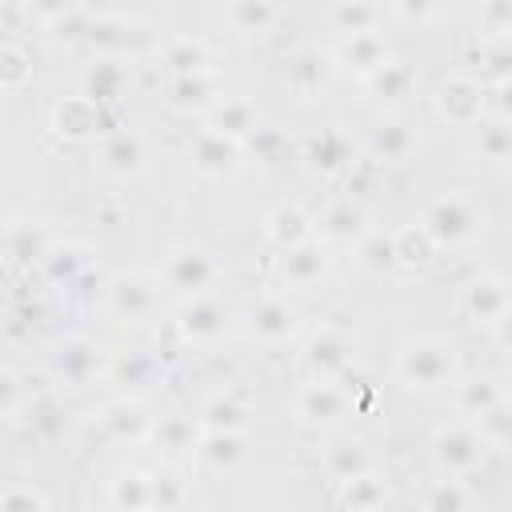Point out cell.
Returning <instances> with one entry per match:
<instances>
[{"label":"cell","mask_w":512,"mask_h":512,"mask_svg":"<svg viewBox=\"0 0 512 512\" xmlns=\"http://www.w3.org/2000/svg\"><path fill=\"white\" fill-rule=\"evenodd\" d=\"M424 232L436 240V244H460V240H468L472 232H476V224H480V216H476V208L464 200V196H444V200H436L428 212H424Z\"/></svg>","instance_id":"6da1fadb"},{"label":"cell","mask_w":512,"mask_h":512,"mask_svg":"<svg viewBox=\"0 0 512 512\" xmlns=\"http://www.w3.org/2000/svg\"><path fill=\"white\" fill-rule=\"evenodd\" d=\"M452 348L448 344H436V340H424V344H412L404 348L400 356V376L412 384V388H436L452 376Z\"/></svg>","instance_id":"7a4b0ae2"},{"label":"cell","mask_w":512,"mask_h":512,"mask_svg":"<svg viewBox=\"0 0 512 512\" xmlns=\"http://www.w3.org/2000/svg\"><path fill=\"white\" fill-rule=\"evenodd\" d=\"M176 324H180V332L188 340H216L224 332V324H228V312H224V304H216L208 296H192L180 308V320Z\"/></svg>","instance_id":"3957f363"},{"label":"cell","mask_w":512,"mask_h":512,"mask_svg":"<svg viewBox=\"0 0 512 512\" xmlns=\"http://www.w3.org/2000/svg\"><path fill=\"white\" fill-rule=\"evenodd\" d=\"M480 456H484L480 436H472V432H464V428H448V432L436 436V460H440V468H448L452 476H456V472H472V468L480 464Z\"/></svg>","instance_id":"277c9868"},{"label":"cell","mask_w":512,"mask_h":512,"mask_svg":"<svg viewBox=\"0 0 512 512\" xmlns=\"http://www.w3.org/2000/svg\"><path fill=\"white\" fill-rule=\"evenodd\" d=\"M212 276H216V268H212V260L204 256V252H176L168 264H164V280L172 284V288H180V292H200V288H208L212 284Z\"/></svg>","instance_id":"5b68a950"},{"label":"cell","mask_w":512,"mask_h":512,"mask_svg":"<svg viewBox=\"0 0 512 512\" xmlns=\"http://www.w3.org/2000/svg\"><path fill=\"white\" fill-rule=\"evenodd\" d=\"M464 304H468L472 320L496 324V320H500V316L512 308V292H508L500 280H492V276H480V280H472V284H468V296H464Z\"/></svg>","instance_id":"8992f818"},{"label":"cell","mask_w":512,"mask_h":512,"mask_svg":"<svg viewBox=\"0 0 512 512\" xmlns=\"http://www.w3.org/2000/svg\"><path fill=\"white\" fill-rule=\"evenodd\" d=\"M236 156H240V148H236V140L232 136H220V132H200L196 136V144H192V160H196V168H204V172H228V168H236Z\"/></svg>","instance_id":"52a82bcc"},{"label":"cell","mask_w":512,"mask_h":512,"mask_svg":"<svg viewBox=\"0 0 512 512\" xmlns=\"http://www.w3.org/2000/svg\"><path fill=\"white\" fill-rule=\"evenodd\" d=\"M324 264H328L324 252H320V244H312V240L292 244V248H284V256H280V272H284L288 284H312V280H320Z\"/></svg>","instance_id":"ba28073f"},{"label":"cell","mask_w":512,"mask_h":512,"mask_svg":"<svg viewBox=\"0 0 512 512\" xmlns=\"http://www.w3.org/2000/svg\"><path fill=\"white\" fill-rule=\"evenodd\" d=\"M152 304H156V288H152L148 276H120V280L112 284V308H116L120 316L136 320V316L152 312Z\"/></svg>","instance_id":"9c48e42d"},{"label":"cell","mask_w":512,"mask_h":512,"mask_svg":"<svg viewBox=\"0 0 512 512\" xmlns=\"http://www.w3.org/2000/svg\"><path fill=\"white\" fill-rule=\"evenodd\" d=\"M248 328H252V336H260V340H284V336H292V328H296V312H292L284 300H260V304L252 308V316H248Z\"/></svg>","instance_id":"30bf717a"},{"label":"cell","mask_w":512,"mask_h":512,"mask_svg":"<svg viewBox=\"0 0 512 512\" xmlns=\"http://www.w3.org/2000/svg\"><path fill=\"white\" fill-rule=\"evenodd\" d=\"M440 112L448 116V120H456V124H480V88L476 84H468V80H456V84H444L440 88Z\"/></svg>","instance_id":"8fae6325"},{"label":"cell","mask_w":512,"mask_h":512,"mask_svg":"<svg viewBox=\"0 0 512 512\" xmlns=\"http://www.w3.org/2000/svg\"><path fill=\"white\" fill-rule=\"evenodd\" d=\"M140 160H144V148H140V140H136L132 132H116V136H108L104 148H100V164H104L112 176H132V172H140Z\"/></svg>","instance_id":"7c38bea8"},{"label":"cell","mask_w":512,"mask_h":512,"mask_svg":"<svg viewBox=\"0 0 512 512\" xmlns=\"http://www.w3.org/2000/svg\"><path fill=\"white\" fill-rule=\"evenodd\" d=\"M344 412V392L332 388V384H308L300 392V416L312 420V424H328Z\"/></svg>","instance_id":"4fadbf2b"},{"label":"cell","mask_w":512,"mask_h":512,"mask_svg":"<svg viewBox=\"0 0 512 512\" xmlns=\"http://www.w3.org/2000/svg\"><path fill=\"white\" fill-rule=\"evenodd\" d=\"M340 60H348L352 68H360V72H376V68H384L388 64V52H384V40L376 36V32H360V36H348L344 44H340Z\"/></svg>","instance_id":"5bb4252c"},{"label":"cell","mask_w":512,"mask_h":512,"mask_svg":"<svg viewBox=\"0 0 512 512\" xmlns=\"http://www.w3.org/2000/svg\"><path fill=\"white\" fill-rule=\"evenodd\" d=\"M252 128H256V104H248V100H220L212 108V132L236 140V136H244Z\"/></svg>","instance_id":"9a60e30c"},{"label":"cell","mask_w":512,"mask_h":512,"mask_svg":"<svg viewBox=\"0 0 512 512\" xmlns=\"http://www.w3.org/2000/svg\"><path fill=\"white\" fill-rule=\"evenodd\" d=\"M92 368H96V348H92L88 340H68V344L56 348V372H60L64 380L80 384V380L92 376Z\"/></svg>","instance_id":"2e32d148"},{"label":"cell","mask_w":512,"mask_h":512,"mask_svg":"<svg viewBox=\"0 0 512 512\" xmlns=\"http://www.w3.org/2000/svg\"><path fill=\"white\" fill-rule=\"evenodd\" d=\"M476 148L484 160H512V120H484L476 124Z\"/></svg>","instance_id":"e0dca14e"},{"label":"cell","mask_w":512,"mask_h":512,"mask_svg":"<svg viewBox=\"0 0 512 512\" xmlns=\"http://www.w3.org/2000/svg\"><path fill=\"white\" fill-rule=\"evenodd\" d=\"M308 364L320 372V376H332L348 364V344L336 336V332H320L312 344H308Z\"/></svg>","instance_id":"ac0fdd59"},{"label":"cell","mask_w":512,"mask_h":512,"mask_svg":"<svg viewBox=\"0 0 512 512\" xmlns=\"http://www.w3.org/2000/svg\"><path fill=\"white\" fill-rule=\"evenodd\" d=\"M392 240H396V264H424L436 248V240L424 232V224H408V228L392 232Z\"/></svg>","instance_id":"d6986e66"},{"label":"cell","mask_w":512,"mask_h":512,"mask_svg":"<svg viewBox=\"0 0 512 512\" xmlns=\"http://www.w3.org/2000/svg\"><path fill=\"white\" fill-rule=\"evenodd\" d=\"M372 148H376V156H384V160H404L412 148H416V132L412 128H404V124H380L376 128V136H372Z\"/></svg>","instance_id":"ffe728a7"},{"label":"cell","mask_w":512,"mask_h":512,"mask_svg":"<svg viewBox=\"0 0 512 512\" xmlns=\"http://www.w3.org/2000/svg\"><path fill=\"white\" fill-rule=\"evenodd\" d=\"M412 84H416V76H412L408 64H384V68H376V72L368 76V88H372L376 96H388V100L408 96Z\"/></svg>","instance_id":"44dd1931"},{"label":"cell","mask_w":512,"mask_h":512,"mask_svg":"<svg viewBox=\"0 0 512 512\" xmlns=\"http://www.w3.org/2000/svg\"><path fill=\"white\" fill-rule=\"evenodd\" d=\"M268 232L276 244L292 248V244H304L308 240V216L300 208H276L272 220H268Z\"/></svg>","instance_id":"7402d4cb"},{"label":"cell","mask_w":512,"mask_h":512,"mask_svg":"<svg viewBox=\"0 0 512 512\" xmlns=\"http://www.w3.org/2000/svg\"><path fill=\"white\" fill-rule=\"evenodd\" d=\"M320 228H324V236H332V240L364 236V212H360V208H352V204H336V208H328V212H324Z\"/></svg>","instance_id":"603a6c76"},{"label":"cell","mask_w":512,"mask_h":512,"mask_svg":"<svg viewBox=\"0 0 512 512\" xmlns=\"http://www.w3.org/2000/svg\"><path fill=\"white\" fill-rule=\"evenodd\" d=\"M104 428H108L112 436H120V440L144 436V432H148V416H144L140 404H112V408L104 412Z\"/></svg>","instance_id":"cb8c5ba5"},{"label":"cell","mask_w":512,"mask_h":512,"mask_svg":"<svg viewBox=\"0 0 512 512\" xmlns=\"http://www.w3.org/2000/svg\"><path fill=\"white\" fill-rule=\"evenodd\" d=\"M344 504H348L352 512H380V504H384V484L364 472V476H356V480L344 484Z\"/></svg>","instance_id":"d4e9b609"},{"label":"cell","mask_w":512,"mask_h":512,"mask_svg":"<svg viewBox=\"0 0 512 512\" xmlns=\"http://www.w3.org/2000/svg\"><path fill=\"white\" fill-rule=\"evenodd\" d=\"M328 472L348 484V480H356V476L368 472V452H364L360 444H336V448L328 452Z\"/></svg>","instance_id":"484cf974"},{"label":"cell","mask_w":512,"mask_h":512,"mask_svg":"<svg viewBox=\"0 0 512 512\" xmlns=\"http://www.w3.org/2000/svg\"><path fill=\"white\" fill-rule=\"evenodd\" d=\"M112 504H116L120 512H144V508H152V488H148V480H144V476H120V480L112 484Z\"/></svg>","instance_id":"4316f807"},{"label":"cell","mask_w":512,"mask_h":512,"mask_svg":"<svg viewBox=\"0 0 512 512\" xmlns=\"http://www.w3.org/2000/svg\"><path fill=\"white\" fill-rule=\"evenodd\" d=\"M504 396H500V388L492 384V380H468V384H460V392H456V404L464 408V412H472V416H484L488 408H496Z\"/></svg>","instance_id":"83f0119b"},{"label":"cell","mask_w":512,"mask_h":512,"mask_svg":"<svg viewBox=\"0 0 512 512\" xmlns=\"http://www.w3.org/2000/svg\"><path fill=\"white\" fill-rule=\"evenodd\" d=\"M204 420H208V432H236V428H244L248 412H244L240 400H232V396H216V400L204 408Z\"/></svg>","instance_id":"f1b7e54d"},{"label":"cell","mask_w":512,"mask_h":512,"mask_svg":"<svg viewBox=\"0 0 512 512\" xmlns=\"http://www.w3.org/2000/svg\"><path fill=\"white\" fill-rule=\"evenodd\" d=\"M200 456H204L208 464L224 468V464H236V460L244 456V444H240L236 432H208V436L200 440Z\"/></svg>","instance_id":"f546056e"},{"label":"cell","mask_w":512,"mask_h":512,"mask_svg":"<svg viewBox=\"0 0 512 512\" xmlns=\"http://www.w3.org/2000/svg\"><path fill=\"white\" fill-rule=\"evenodd\" d=\"M176 104H220V96H216V84L204 76V72H196V76H176Z\"/></svg>","instance_id":"4dcf8cb0"},{"label":"cell","mask_w":512,"mask_h":512,"mask_svg":"<svg viewBox=\"0 0 512 512\" xmlns=\"http://www.w3.org/2000/svg\"><path fill=\"white\" fill-rule=\"evenodd\" d=\"M424 508L428 512H468V496H464V488L456 480H440V484H432Z\"/></svg>","instance_id":"1f68e13d"},{"label":"cell","mask_w":512,"mask_h":512,"mask_svg":"<svg viewBox=\"0 0 512 512\" xmlns=\"http://www.w3.org/2000/svg\"><path fill=\"white\" fill-rule=\"evenodd\" d=\"M332 20L340 24V32L360 36V32H372L376 8H368V4H340V8H332Z\"/></svg>","instance_id":"d6a6232c"},{"label":"cell","mask_w":512,"mask_h":512,"mask_svg":"<svg viewBox=\"0 0 512 512\" xmlns=\"http://www.w3.org/2000/svg\"><path fill=\"white\" fill-rule=\"evenodd\" d=\"M360 264L364 268H372V272H380V268H392L396 264V240L392 236H368L364 244H360Z\"/></svg>","instance_id":"836d02e7"},{"label":"cell","mask_w":512,"mask_h":512,"mask_svg":"<svg viewBox=\"0 0 512 512\" xmlns=\"http://www.w3.org/2000/svg\"><path fill=\"white\" fill-rule=\"evenodd\" d=\"M96 124H100V116H96V104H92L88 96H84V100H72V104L60 108V128H68L72 136L96 128Z\"/></svg>","instance_id":"e575fe53"},{"label":"cell","mask_w":512,"mask_h":512,"mask_svg":"<svg viewBox=\"0 0 512 512\" xmlns=\"http://www.w3.org/2000/svg\"><path fill=\"white\" fill-rule=\"evenodd\" d=\"M156 440H160V448H172V452L192 448V420H184V416H164V420L156 424Z\"/></svg>","instance_id":"d590c367"},{"label":"cell","mask_w":512,"mask_h":512,"mask_svg":"<svg viewBox=\"0 0 512 512\" xmlns=\"http://www.w3.org/2000/svg\"><path fill=\"white\" fill-rule=\"evenodd\" d=\"M168 64H176L180 76H196V72H204V48L196 40H176L168 48Z\"/></svg>","instance_id":"8d00e7d4"},{"label":"cell","mask_w":512,"mask_h":512,"mask_svg":"<svg viewBox=\"0 0 512 512\" xmlns=\"http://www.w3.org/2000/svg\"><path fill=\"white\" fill-rule=\"evenodd\" d=\"M480 428H484V436H488V440L508 444V436H512V404H508V400H500L496 408H488V412L480 416Z\"/></svg>","instance_id":"74e56055"},{"label":"cell","mask_w":512,"mask_h":512,"mask_svg":"<svg viewBox=\"0 0 512 512\" xmlns=\"http://www.w3.org/2000/svg\"><path fill=\"white\" fill-rule=\"evenodd\" d=\"M116 88H120V68H112L108 60H104V64H96V68L88 72V100H92V104H96V100L116 96Z\"/></svg>","instance_id":"f35d334b"},{"label":"cell","mask_w":512,"mask_h":512,"mask_svg":"<svg viewBox=\"0 0 512 512\" xmlns=\"http://www.w3.org/2000/svg\"><path fill=\"white\" fill-rule=\"evenodd\" d=\"M272 16H276V8H268V4H232V8H228V20H232V24H240L244 32L264 28Z\"/></svg>","instance_id":"ab89813d"},{"label":"cell","mask_w":512,"mask_h":512,"mask_svg":"<svg viewBox=\"0 0 512 512\" xmlns=\"http://www.w3.org/2000/svg\"><path fill=\"white\" fill-rule=\"evenodd\" d=\"M148 488H152V508L172 512V508L180 504V480H176V476L160 472V476H152V480H148Z\"/></svg>","instance_id":"60d3db41"},{"label":"cell","mask_w":512,"mask_h":512,"mask_svg":"<svg viewBox=\"0 0 512 512\" xmlns=\"http://www.w3.org/2000/svg\"><path fill=\"white\" fill-rule=\"evenodd\" d=\"M312 156H316V164L336 168L340 156H344V140L340 136H320V140H312Z\"/></svg>","instance_id":"b9f144b4"},{"label":"cell","mask_w":512,"mask_h":512,"mask_svg":"<svg viewBox=\"0 0 512 512\" xmlns=\"http://www.w3.org/2000/svg\"><path fill=\"white\" fill-rule=\"evenodd\" d=\"M0 508H4V512H40L44 504H40V496H36L32 488H8Z\"/></svg>","instance_id":"7bdbcfd3"},{"label":"cell","mask_w":512,"mask_h":512,"mask_svg":"<svg viewBox=\"0 0 512 512\" xmlns=\"http://www.w3.org/2000/svg\"><path fill=\"white\" fill-rule=\"evenodd\" d=\"M484 60H488V72H500L504 80H512V44L488 48V52H484Z\"/></svg>","instance_id":"ee69618b"},{"label":"cell","mask_w":512,"mask_h":512,"mask_svg":"<svg viewBox=\"0 0 512 512\" xmlns=\"http://www.w3.org/2000/svg\"><path fill=\"white\" fill-rule=\"evenodd\" d=\"M44 260H48V272L60 280V276H72V268H80L84 264V256H76V252H68V260H60V252H44Z\"/></svg>","instance_id":"f6af8a7d"},{"label":"cell","mask_w":512,"mask_h":512,"mask_svg":"<svg viewBox=\"0 0 512 512\" xmlns=\"http://www.w3.org/2000/svg\"><path fill=\"white\" fill-rule=\"evenodd\" d=\"M492 328H496V340H500L504 348H512V308H508V312H504V316H500Z\"/></svg>","instance_id":"bcb514c9"},{"label":"cell","mask_w":512,"mask_h":512,"mask_svg":"<svg viewBox=\"0 0 512 512\" xmlns=\"http://www.w3.org/2000/svg\"><path fill=\"white\" fill-rule=\"evenodd\" d=\"M500 108L512 116V80H504V84H500Z\"/></svg>","instance_id":"7dc6e473"},{"label":"cell","mask_w":512,"mask_h":512,"mask_svg":"<svg viewBox=\"0 0 512 512\" xmlns=\"http://www.w3.org/2000/svg\"><path fill=\"white\" fill-rule=\"evenodd\" d=\"M508 448H512V436H508Z\"/></svg>","instance_id":"c3c4849f"}]
</instances>
